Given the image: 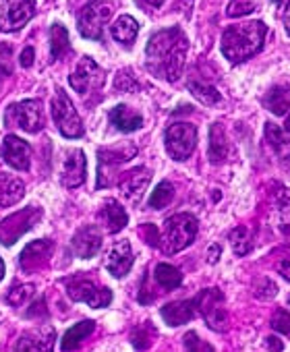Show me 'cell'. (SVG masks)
<instances>
[{
    "mask_svg": "<svg viewBox=\"0 0 290 352\" xmlns=\"http://www.w3.org/2000/svg\"><path fill=\"white\" fill-rule=\"evenodd\" d=\"M110 15H112V7L106 0H91V3H87L79 13V19H77L79 34L87 40H100Z\"/></svg>",
    "mask_w": 290,
    "mask_h": 352,
    "instance_id": "cell-8",
    "label": "cell"
},
{
    "mask_svg": "<svg viewBox=\"0 0 290 352\" xmlns=\"http://www.w3.org/2000/svg\"><path fill=\"white\" fill-rule=\"evenodd\" d=\"M110 122L114 124V129H118L120 133H133V131H139L143 126V116L137 114L135 110H131L129 106L124 104H118L110 110L108 114Z\"/></svg>",
    "mask_w": 290,
    "mask_h": 352,
    "instance_id": "cell-21",
    "label": "cell"
},
{
    "mask_svg": "<svg viewBox=\"0 0 290 352\" xmlns=\"http://www.w3.org/2000/svg\"><path fill=\"white\" fill-rule=\"evenodd\" d=\"M13 75V48L9 44H0V83Z\"/></svg>",
    "mask_w": 290,
    "mask_h": 352,
    "instance_id": "cell-36",
    "label": "cell"
},
{
    "mask_svg": "<svg viewBox=\"0 0 290 352\" xmlns=\"http://www.w3.org/2000/svg\"><path fill=\"white\" fill-rule=\"evenodd\" d=\"M230 153V145L226 141V135H224V129L220 122H214L212 129H210V162L212 164H220L228 157Z\"/></svg>",
    "mask_w": 290,
    "mask_h": 352,
    "instance_id": "cell-23",
    "label": "cell"
},
{
    "mask_svg": "<svg viewBox=\"0 0 290 352\" xmlns=\"http://www.w3.org/2000/svg\"><path fill=\"white\" fill-rule=\"evenodd\" d=\"M50 110H52V118H54V124L60 131V135H65L69 139H79L83 135V122L77 114V108L73 106L71 98L60 87L54 91Z\"/></svg>",
    "mask_w": 290,
    "mask_h": 352,
    "instance_id": "cell-4",
    "label": "cell"
},
{
    "mask_svg": "<svg viewBox=\"0 0 290 352\" xmlns=\"http://www.w3.org/2000/svg\"><path fill=\"white\" fill-rule=\"evenodd\" d=\"M25 195V185L9 174H0V208H11Z\"/></svg>",
    "mask_w": 290,
    "mask_h": 352,
    "instance_id": "cell-22",
    "label": "cell"
},
{
    "mask_svg": "<svg viewBox=\"0 0 290 352\" xmlns=\"http://www.w3.org/2000/svg\"><path fill=\"white\" fill-rule=\"evenodd\" d=\"M133 249L129 241H116L108 255H106V270L114 276V278H124L129 274V270L133 267Z\"/></svg>",
    "mask_w": 290,
    "mask_h": 352,
    "instance_id": "cell-17",
    "label": "cell"
},
{
    "mask_svg": "<svg viewBox=\"0 0 290 352\" xmlns=\"http://www.w3.org/2000/svg\"><path fill=\"white\" fill-rule=\"evenodd\" d=\"M143 234H145V243H150L152 247H160V232L154 224H148L143 228Z\"/></svg>",
    "mask_w": 290,
    "mask_h": 352,
    "instance_id": "cell-44",
    "label": "cell"
},
{
    "mask_svg": "<svg viewBox=\"0 0 290 352\" xmlns=\"http://www.w3.org/2000/svg\"><path fill=\"white\" fill-rule=\"evenodd\" d=\"M284 28H286V32L290 34V0H288L286 11H284Z\"/></svg>",
    "mask_w": 290,
    "mask_h": 352,
    "instance_id": "cell-50",
    "label": "cell"
},
{
    "mask_svg": "<svg viewBox=\"0 0 290 352\" xmlns=\"http://www.w3.org/2000/svg\"><path fill=\"white\" fill-rule=\"evenodd\" d=\"M189 91H191L203 106H216V104L222 100L220 91H218L214 85L203 83V81H189Z\"/></svg>",
    "mask_w": 290,
    "mask_h": 352,
    "instance_id": "cell-31",
    "label": "cell"
},
{
    "mask_svg": "<svg viewBox=\"0 0 290 352\" xmlns=\"http://www.w3.org/2000/svg\"><path fill=\"white\" fill-rule=\"evenodd\" d=\"M255 11V0H232L226 9L228 17H245Z\"/></svg>",
    "mask_w": 290,
    "mask_h": 352,
    "instance_id": "cell-37",
    "label": "cell"
},
{
    "mask_svg": "<svg viewBox=\"0 0 290 352\" xmlns=\"http://www.w3.org/2000/svg\"><path fill=\"white\" fill-rule=\"evenodd\" d=\"M278 272L282 274V278H284L286 282H290V253H288L286 257H282V259H280V263H278Z\"/></svg>",
    "mask_w": 290,
    "mask_h": 352,
    "instance_id": "cell-45",
    "label": "cell"
},
{
    "mask_svg": "<svg viewBox=\"0 0 290 352\" xmlns=\"http://www.w3.org/2000/svg\"><path fill=\"white\" fill-rule=\"evenodd\" d=\"M284 168H286V172H288V176H290V155L286 157V162H284Z\"/></svg>",
    "mask_w": 290,
    "mask_h": 352,
    "instance_id": "cell-53",
    "label": "cell"
},
{
    "mask_svg": "<svg viewBox=\"0 0 290 352\" xmlns=\"http://www.w3.org/2000/svg\"><path fill=\"white\" fill-rule=\"evenodd\" d=\"M284 129H286V131L290 133V114L286 116V124H284Z\"/></svg>",
    "mask_w": 290,
    "mask_h": 352,
    "instance_id": "cell-54",
    "label": "cell"
},
{
    "mask_svg": "<svg viewBox=\"0 0 290 352\" xmlns=\"http://www.w3.org/2000/svg\"><path fill=\"white\" fill-rule=\"evenodd\" d=\"M102 247V234L96 226H83L73 236V251L81 259H91Z\"/></svg>",
    "mask_w": 290,
    "mask_h": 352,
    "instance_id": "cell-19",
    "label": "cell"
},
{
    "mask_svg": "<svg viewBox=\"0 0 290 352\" xmlns=\"http://www.w3.org/2000/svg\"><path fill=\"white\" fill-rule=\"evenodd\" d=\"M160 315H162V319L170 327H179L183 323H189L197 315L195 300H177V302H170V305L162 307Z\"/></svg>",
    "mask_w": 290,
    "mask_h": 352,
    "instance_id": "cell-20",
    "label": "cell"
},
{
    "mask_svg": "<svg viewBox=\"0 0 290 352\" xmlns=\"http://www.w3.org/2000/svg\"><path fill=\"white\" fill-rule=\"evenodd\" d=\"M96 329V323L93 321H89V319H85V321H81V323H75L67 333H65V338H63V350H77L79 348V344L91 333Z\"/></svg>",
    "mask_w": 290,
    "mask_h": 352,
    "instance_id": "cell-28",
    "label": "cell"
},
{
    "mask_svg": "<svg viewBox=\"0 0 290 352\" xmlns=\"http://www.w3.org/2000/svg\"><path fill=\"white\" fill-rule=\"evenodd\" d=\"M172 197H175V187L168 181H162L150 197V208L152 210H164L172 201Z\"/></svg>",
    "mask_w": 290,
    "mask_h": 352,
    "instance_id": "cell-33",
    "label": "cell"
},
{
    "mask_svg": "<svg viewBox=\"0 0 290 352\" xmlns=\"http://www.w3.org/2000/svg\"><path fill=\"white\" fill-rule=\"evenodd\" d=\"M166 151L172 160L183 162L187 160L197 145V129L189 122H175L166 129L164 135Z\"/></svg>",
    "mask_w": 290,
    "mask_h": 352,
    "instance_id": "cell-7",
    "label": "cell"
},
{
    "mask_svg": "<svg viewBox=\"0 0 290 352\" xmlns=\"http://www.w3.org/2000/svg\"><path fill=\"white\" fill-rule=\"evenodd\" d=\"M40 218H42L40 208H23L13 216L5 218L0 222V243L5 247H11L13 243H17V239H21L27 230H32L40 222Z\"/></svg>",
    "mask_w": 290,
    "mask_h": 352,
    "instance_id": "cell-9",
    "label": "cell"
},
{
    "mask_svg": "<svg viewBox=\"0 0 290 352\" xmlns=\"http://www.w3.org/2000/svg\"><path fill=\"white\" fill-rule=\"evenodd\" d=\"M265 108L276 114V116H284L290 110V87L288 85H274L265 98H263Z\"/></svg>",
    "mask_w": 290,
    "mask_h": 352,
    "instance_id": "cell-24",
    "label": "cell"
},
{
    "mask_svg": "<svg viewBox=\"0 0 290 352\" xmlns=\"http://www.w3.org/2000/svg\"><path fill=\"white\" fill-rule=\"evenodd\" d=\"M104 79H106L104 71H102V69L98 67V63H96L93 58H89V56H83V58L77 63L73 75L69 77L71 87H73L79 96H87V94H91V91L102 89Z\"/></svg>",
    "mask_w": 290,
    "mask_h": 352,
    "instance_id": "cell-11",
    "label": "cell"
},
{
    "mask_svg": "<svg viewBox=\"0 0 290 352\" xmlns=\"http://www.w3.org/2000/svg\"><path fill=\"white\" fill-rule=\"evenodd\" d=\"M110 32H112V38H114L118 44L131 46V44L135 42L137 34H139V23H137L131 15H120V17L114 21V25L110 28Z\"/></svg>",
    "mask_w": 290,
    "mask_h": 352,
    "instance_id": "cell-25",
    "label": "cell"
},
{
    "mask_svg": "<svg viewBox=\"0 0 290 352\" xmlns=\"http://www.w3.org/2000/svg\"><path fill=\"white\" fill-rule=\"evenodd\" d=\"M197 218L191 216V214H177L172 218H168L164 222V230L160 234V247L164 253L172 255V253H179L183 249H187L195 236H197Z\"/></svg>",
    "mask_w": 290,
    "mask_h": 352,
    "instance_id": "cell-3",
    "label": "cell"
},
{
    "mask_svg": "<svg viewBox=\"0 0 290 352\" xmlns=\"http://www.w3.org/2000/svg\"><path fill=\"white\" fill-rule=\"evenodd\" d=\"M185 348H187V350H208V352H212V350H214V346L203 344L195 331H189V333L185 336Z\"/></svg>",
    "mask_w": 290,
    "mask_h": 352,
    "instance_id": "cell-42",
    "label": "cell"
},
{
    "mask_svg": "<svg viewBox=\"0 0 290 352\" xmlns=\"http://www.w3.org/2000/svg\"><path fill=\"white\" fill-rule=\"evenodd\" d=\"M52 340H54V329L52 327H42L38 331L25 333L19 340L17 350H50Z\"/></svg>",
    "mask_w": 290,
    "mask_h": 352,
    "instance_id": "cell-27",
    "label": "cell"
},
{
    "mask_svg": "<svg viewBox=\"0 0 290 352\" xmlns=\"http://www.w3.org/2000/svg\"><path fill=\"white\" fill-rule=\"evenodd\" d=\"M267 36V28L261 21H247L238 25H230L222 34V54L232 65L245 63L255 56L263 48V40Z\"/></svg>",
    "mask_w": 290,
    "mask_h": 352,
    "instance_id": "cell-2",
    "label": "cell"
},
{
    "mask_svg": "<svg viewBox=\"0 0 290 352\" xmlns=\"http://www.w3.org/2000/svg\"><path fill=\"white\" fill-rule=\"evenodd\" d=\"M220 253H222L220 245H212V247H210V251H208V261H210V263H216V261H218V257H220Z\"/></svg>",
    "mask_w": 290,
    "mask_h": 352,
    "instance_id": "cell-48",
    "label": "cell"
},
{
    "mask_svg": "<svg viewBox=\"0 0 290 352\" xmlns=\"http://www.w3.org/2000/svg\"><path fill=\"white\" fill-rule=\"evenodd\" d=\"M152 181V172L148 168H133L129 172L122 174V179H120V191H122V197L131 204H139L145 189H148Z\"/></svg>",
    "mask_w": 290,
    "mask_h": 352,
    "instance_id": "cell-15",
    "label": "cell"
},
{
    "mask_svg": "<svg viewBox=\"0 0 290 352\" xmlns=\"http://www.w3.org/2000/svg\"><path fill=\"white\" fill-rule=\"evenodd\" d=\"M139 3L148 5V7H154V9H158V7H162V5H164V0H139Z\"/></svg>",
    "mask_w": 290,
    "mask_h": 352,
    "instance_id": "cell-51",
    "label": "cell"
},
{
    "mask_svg": "<svg viewBox=\"0 0 290 352\" xmlns=\"http://www.w3.org/2000/svg\"><path fill=\"white\" fill-rule=\"evenodd\" d=\"M32 296H34V286H32V284H15V286L7 292V302H9L11 307H21V305H25Z\"/></svg>",
    "mask_w": 290,
    "mask_h": 352,
    "instance_id": "cell-35",
    "label": "cell"
},
{
    "mask_svg": "<svg viewBox=\"0 0 290 352\" xmlns=\"http://www.w3.org/2000/svg\"><path fill=\"white\" fill-rule=\"evenodd\" d=\"M50 253H52V243L50 241H34L30 243L21 255H19V265L23 272H38L40 267H44L50 259Z\"/></svg>",
    "mask_w": 290,
    "mask_h": 352,
    "instance_id": "cell-18",
    "label": "cell"
},
{
    "mask_svg": "<svg viewBox=\"0 0 290 352\" xmlns=\"http://www.w3.org/2000/svg\"><path fill=\"white\" fill-rule=\"evenodd\" d=\"M3 278H5V261L0 259V280H3Z\"/></svg>",
    "mask_w": 290,
    "mask_h": 352,
    "instance_id": "cell-52",
    "label": "cell"
},
{
    "mask_svg": "<svg viewBox=\"0 0 290 352\" xmlns=\"http://www.w3.org/2000/svg\"><path fill=\"white\" fill-rule=\"evenodd\" d=\"M154 336H156L154 327H152L150 323H143V325H139V327L133 329L131 342H133V346H135L137 350H145V348H150Z\"/></svg>",
    "mask_w": 290,
    "mask_h": 352,
    "instance_id": "cell-34",
    "label": "cell"
},
{
    "mask_svg": "<svg viewBox=\"0 0 290 352\" xmlns=\"http://www.w3.org/2000/svg\"><path fill=\"white\" fill-rule=\"evenodd\" d=\"M228 239H230V247H232L234 255H238V257L247 255L253 249V236H251L249 228H245V226L234 228Z\"/></svg>",
    "mask_w": 290,
    "mask_h": 352,
    "instance_id": "cell-32",
    "label": "cell"
},
{
    "mask_svg": "<svg viewBox=\"0 0 290 352\" xmlns=\"http://www.w3.org/2000/svg\"><path fill=\"white\" fill-rule=\"evenodd\" d=\"M278 212H280V226L282 232L290 236V193H284L278 201Z\"/></svg>",
    "mask_w": 290,
    "mask_h": 352,
    "instance_id": "cell-38",
    "label": "cell"
},
{
    "mask_svg": "<svg viewBox=\"0 0 290 352\" xmlns=\"http://www.w3.org/2000/svg\"><path fill=\"white\" fill-rule=\"evenodd\" d=\"M193 300H195V309L203 315L205 323L214 331L228 329V313L224 307V294L218 288H208V290L199 292Z\"/></svg>",
    "mask_w": 290,
    "mask_h": 352,
    "instance_id": "cell-5",
    "label": "cell"
},
{
    "mask_svg": "<svg viewBox=\"0 0 290 352\" xmlns=\"http://www.w3.org/2000/svg\"><path fill=\"white\" fill-rule=\"evenodd\" d=\"M102 220L106 224V230L112 232V234H116V232H120L126 226L129 216H126L124 208H120L118 201H112L110 199V201H106V206L102 210Z\"/></svg>",
    "mask_w": 290,
    "mask_h": 352,
    "instance_id": "cell-26",
    "label": "cell"
},
{
    "mask_svg": "<svg viewBox=\"0 0 290 352\" xmlns=\"http://www.w3.org/2000/svg\"><path fill=\"white\" fill-rule=\"evenodd\" d=\"M34 15V0H0V32H17Z\"/></svg>",
    "mask_w": 290,
    "mask_h": 352,
    "instance_id": "cell-12",
    "label": "cell"
},
{
    "mask_svg": "<svg viewBox=\"0 0 290 352\" xmlns=\"http://www.w3.org/2000/svg\"><path fill=\"white\" fill-rule=\"evenodd\" d=\"M3 160L15 168V170H30V164H32V147L27 141L15 137V135H9L3 143Z\"/></svg>",
    "mask_w": 290,
    "mask_h": 352,
    "instance_id": "cell-16",
    "label": "cell"
},
{
    "mask_svg": "<svg viewBox=\"0 0 290 352\" xmlns=\"http://www.w3.org/2000/svg\"><path fill=\"white\" fill-rule=\"evenodd\" d=\"M87 174V160L81 149H69L63 160V172H60V183L67 189L81 187L85 183Z\"/></svg>",
    "mask_w": 290,
    "mask_h": 352,
    "instance_id": "cell-14",
    "label": "cell"
},
{
    "mask_svg": "<svg viewBox=\"0 0 290 352\" xmlns=\"http://www.w3.org/2000/svg\"><path fill=\"white\" fill-rule=\"evenodd\" d=\"M271 3H276V5H280V0H271Z\"/></svg>",
    "mask_w": 290,
    "mask_h": 352,
    "instance_id": "cell-55",
    "label": "cell"
},
{
    "mask_svg": "<svg viewBox=\"0 0 290 352\" xmlns=\"http://www.w3.org/2000/svg\"><path fill=\"white\" fill-rule=\"evenodd\" d=\"M5 122L21 129L25 133H40L44 129V114L42 104L38 100H23L13 106H9L5 114Z\"/></svg>",
    "mask_w": 290,
    "mask_h": 352,
    "instance_id": "cell-6",
    "label": "cell"
},
{
    "mask_svg": "<svg viewBox=\"0 0 290 352\" xmlns=\"http://www.w3.org/2000/svg\"><path fill=\"white\" fill-rule=\"evenodd\" d=\"M116 89L118 91H137L139 89V83L135 81V77L133 75H129V73H118V77H116Z\"/></svg>",
    "mask_w": 290,
    "mask_h": 352,
    "instance_id": "cell-41",
    "label": "cell"
},
{
    "mask_svg": "<svg viewBox=\"0 0 290 352\" xmlns=\"http://www.w3.org/2000/svg\"><path fill=\"white\" fill-rule=\"evenodd\" d=\"M265 344H267V348H269V350H282V348H284V346H282V342H280L278 338H274V336H269Z\"/></svg>",
    "mask_w": 290,
    "mask_h": 352,
    "instance_id": "cell-49",
    "label": "cell"
},
{
    "mask_svg": "<svg viewBox=\"0 0 290 352\" xmlns=\"http://www.w3.org/2000/svg\"><path fill=\"white\" fill-rule=\"evenodd\" d=\"M65 52H69V32L60 23H54L50 28V58L58 60Z\"/></svg>",
    "mask_w": 290,
    "mask_h": 352,
    "instance_id": "cell-30",
    "label": "cell"
},
{
    "mask_svg": "<svg viewBox=\"0 0 290 352\" xmlns=\"http://www.w3.org/2000/svg\"><path fill=\"white\" fill-rule=\"evenodd\" d=\"M34 56H36L34 48H32V46H27V48L21 52V60H19V63H21V67H23V69H30V67L34 65Z\"/></svg>",
    "mask_w": 290,
    "mask_h": 352,
    "instance_id": "cell-46",
    "label": "cell"
},
{
    "mask_svg": "<svg viewBox=\"0 0 290 352\" xmlns=\"http://www.w3.org/2000/svg\"><path fill=\"white\" fill-rule=\"evenodd\" d=\"M154 276H156V282H158L162 288H166V290H175V288H179V286L183 284V274H181V270H177V267L170 265V263H158Z\"/></svg>",
    "mask_w": 290,
    "mask_h": 352,
    "instance_id": "cell-29",
    "label": "cell"
},
{
    "mask_svg": "<svg viewBox=\"0 0 290 352\" xmlns=\"http://www.w3.org/2000/svg\"><path fill=\"white\" fill-rule=\"evenodd\" d=\"M137 153V147L133 145H126V147H116V149H100L98 151V164H100V170H98V187L104 189V187H110L114 183V176L118 174V166L129 162L133 155Z\"/></svg>",
    "mask_w": 290,
    "mask_h": 352,
    "instance_id": "cell-10",
    "label": "cell"
},
{
    "mask_svg": "<svg viewBox=\"0 0 290 352\" xmlns=\"http://www.w3.org/2000/svg\"><path fill=\"white\" fill-rule=\"evenodd\" d=\"M67 292L77 302H87L91 309H104L112 302V292L108 288H98L89 280H67Z\"/></svg>",
    "mask_w": 290,
    "mask_h": 352,
    "instance_id": "cell-13",
    "label": "cell"
},
{
    "mask_svg": "<svg viewBox=\"0 0 290 352\" xmlns=\"http://www.w3.org/2000/svg\"><path fill=\"white\" fill-rule=\"evenodd\" d=\"M38 315H46V307H44V298H40L36 305H34V309H30V313H27V317H38Z\"/></svg>",
    "mask_w": 290,
    "mask_h": 352,
    "instance_id": "cell-47",
    "label": "cell"
},
{
    "mask_svg": "<svg viewBox=\"0 0 290 352\" xmlns=\"http://www.w3.org/2000/svg\"><path fill=\"white\" fill-rule=\"evenodd\" d=\"M271 327L284 336H290V313L286 309H278L271 317Z\"/></svg>",
    "mask_w": 290,
    "mask_h": 352,
    "instance_id": "cell-39",
    "label": "cell"
},
{
    "mask_svg": "<svg viewBox=\"0 0 290 352\" xmlns=\"http://www.w3.org/2000/svg\"><path fill=\"white\" fill-rule=\"evenodd\" d=\"M189 40L181 28H168L154 34L145 46V67L164 81L175 83L185 67Z\"/></svg>",
    "mask_w": 290,
    "mask_h": 352,
    "instance_id": "cell-1",
    "label": "cell"
},
{
    "mask_svg": "<svg viewBox=\"0 0 290 352\" xmlns=\"http://www.w3.org/2000/svg\"><path fill=\"white\" fill-rule=\"evenodd\" d=\"M276 292H278V286H276L271 280H267V278H263V280H261V286L255 288V294H257L259 298H274Z\"/></svg>",
    "mask_w": 290,
    "mask_h": 352,
    "instance_id": "cell-43",
    "label": "cell"
},
{
    "mask_svg": "<svg viewBox=\"0 0 290 352\" xmlns=\"http://www.w3.org/2000/svg\"><path fill=\"white\" fill-rule=\"evenodd\" d=\"M265 137H267V141H269L276 149H280V147L286 143L282 129H280L278 124H274V122H267V124H265Z\"/></svg>",
    "mask_w": 290,
    "mask_h": 352,
    "instance_id": "cell-40",
    "label": "cell"
}]
</instances>
